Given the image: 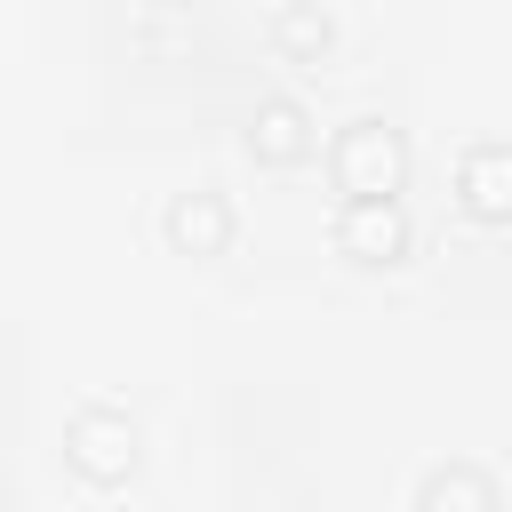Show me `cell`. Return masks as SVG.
<instances>
[{"mask_svg":"<svg viewBox=\"0 0 512 512\" xmlns=\"http://www.w3.org/2000/svg\"><path fill=\"white\" fill-rule=\"evenodd\" d=\"M328 168H336V192H344V200H400V184H408V136H400L392 120L360 112V120L336 128Z\"/></svg>","mask_w":512,"mask_h":512,"instance_id":"1","label":"cell"},{"mask_svg":"<svg viewBox=\"0 0 512 512\" xmlns=\"http://www.w3.org/2000/svg\"><path fill=\"white\" fill-rule=\"evenodd\" d=\"M64 464H72L80 480H96V488H120V480L136 472V424H128L120 408H80V416L64 424Z\"/></svg>","mask_w":512,"mask_h":512,"instance_id":"2","label":"cell"},{"mask_svg":"<svg viewBox=\"0 0 512 512\" xmlns=\"http://www.w3.org/2000/svg\"><path fill=\"white\" fill-rule=\"evenodd\" d=\"M336 248H344L352 264H400V256H408V208H400V200H344Z\"/></svg>","mask_w":512,"mask_h":512,"instance_id":"3","label":"cell"},{"mask_svg":"<svg viewBox=\"0 0 512 512\" xmlns=\"http://www.w3.org/2000/svg\"><path fill=\"white\" fill-rule=\"evenodd\" d=\"M160 224H168V248H176V256H224V248H232V200L208 192V184L176 192Z\"/></svg>","mask_w":512,"mask_h":512,"instance_id":"4","label":"cell"},{"mask_svg":"<svg viewBox=\"0 0 512 512\" xmlns=\"http://www.w3.org/2000/svg\"><path fill=\"white\" fill-rule=\"evenodd\" d=\"M456 192H464V208H472L480 224H512V144H504V136L472 144V152L456 160Z\"/></svg>","mask_w":512,"mask_h":512,"instance_id":"5","label":"cell"},{"mask_svg":"<svg viewBox=\"0 0 512 512\" xmlns=\"http://www.w3.org/2000/svg\"><path fill=\"white\" fill-rule=\"evenodd\" d=\"M248 152H256L264 168H296V160L312 152V112H304L296 96H256V112H248Z\"/></svg>","mask_w":512,"mask_h":512,"instance_id":"6","label":"cell"},{"mask_svg":"<svg viewBox=\"0 0 512 512\" xmlns=\"http://www.w3.org/2000/svg\"><path fill=\"white\" fill-rule=\"evenodd\" d=\"M416 512H504V504H496V480H488V472H472V464H440V472L424 480Z\"/></svg>","mask_w":512,"mask_h":512,"instance_id":"7","label":"cell"},{"mask_svg":"<svg viewBox=\"0 0 512 512\" xmlns=\"http://www.w3.org/2000/svg\"><path fill=\"white\" fill-rule=\"evenodd\" d=\"M272 40L288 48V56H328V40H336V16L328 8H304V0H288V8H272Z\"/></svg>","mask_w":512,"mask_h":512,"instance_id":"8","label":"cell"}]
</instances>
